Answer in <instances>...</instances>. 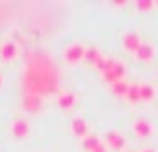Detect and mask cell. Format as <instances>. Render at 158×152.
I'll return each mask as SVG.
<instances>
[{
    "label": "cell",
    "instance_id": "30bf717a",
    "mask_svg": "<svg viewBox=\"0 0 158 152\" xmlns=\"http://www.w3.org/2000/svg\"><path fill=\"white\" fill-rule=\"evenodd\" d=\"M18 56V46L12 40H6V42L0 44V60L2 62H12V60Z\"/></svg>",
    "mask_w": 158,
    "mask_h": 152
},
{
    "label": "cell",
    "instance_id": "5b68a950",
    "mask_svg": "<svg viewBox=\"0 0 158 152\" xmlns=\"http://www.w3.org/2000/svg\"><path fill=\"white\" fill-rule=\"evenodd\" d=\"M10 134L16 140L28 138V134H30V122H28L26 118H14V120L10 122Z\"/></svg>",
    "mask_w": 158,
    "mask_h": 152
},
{
    "label": "cell",
    "instance_id": "277c9868",
    "mask_svg": "<svg viewBox=\"0 0 158 152\" xmlns=\"http://www.w3.org/2000/svg\"><path fill=\"white\" fill-rule=\"evenodd\" d=\"M102 142H104L110 150H116V152H122L124 146H126V138H124V134L120 132V130H106Z\"/></svg>",
    "mask_w": 158,
    "mask_h": 152
},
{
    "label": "cell",
    "instance_id": "6da1fadb",
    "mask_svg": "<svg viewBox=\"0 0 158 152\" xmlns=\"http://www.w3.org/2000/svg\"><path fill=\"white\" fill-rule=\"evenodd\" d=\"M56 84H58V74L48 60H36L24 72V88H26V94L46 96V94H52L56 90Z\"/></svg>",
    "mask_w": 158,
    "mask_h": 152
},
{
    "label": "cell",
    "instance_id": "7402d4cb",
    "mask_svg": "<svg viewBox=\"0 0 158 152\" xmlns=\"http://www.w3.org/2000/svg\"><path fill=\"white\" fill-rule=\"evenodd\" d=\"M156 8H158V0H156Z\"/></svg>",
    "mask_w": 158,
    "mask_h": 152
},
{
    "label": "cell",
    "instance_id": "8fae6325",
    "mask_svg": "<svg viewBox=\"0 0 158 152\" xmlns=\"http://www.w3.org/2000/svg\"><path fill=\"white\" fill-rule=\"evenodd\" d=\"M154 54H156V48L152 46L150 42H142V44H140V48L134 52L136 60H140V62H150V60L154 58Z\"/></svg>",
    "mask_w": 158,
    "mask_h": 152
},
{
    "label": "cell",
    "instance_id": "ffe728a7",
    "mask_svg": "<svg viewBox=\"0 0 158 152\" xmlns=\"http://www.w3.org/2000/svg\"><path fill=\"white\" fill-rule=\"evenodd\" d=\"M140 152H156V150H152V148H142Z\"/></svg>",
    "mask_w": 158,
    "mask_h": 152
},
{
    "label": "cell",
    "instance_id": "5bb4252c",
    "mask_svg": "<svg viewBox=\"0 0 158 152\" xmlns=\"http://www.w3.org/2000/svg\"><path fill=\"white\" fill-rule=\"evenodd\" d=\"M154 96H156V88L152 84H148V82L140 84V100L150 102V100H154Z\"/></svg>",
    "mask_w": 158,
    "mask_h": 152
},
{
    "label": "cell",
    "instance_id": "7c38bea8",
    "mask_svg": "<svg viewBox=\"0 0 158 152\" xmlns=\"http://www.w3.org/2000/svg\"><path fill=\"white\" fill-rule=\"evenodd\" d=\"M58 106H60L62 110H72L74 106H76V94L74 92H60L58 94Z\"/></svg>",
    "mask_w": 158,
    "mask_h": 152
},
{
    "label": "cell",
    "instance_id": "d6986e66",
    "mask_svg": "<svg viewBox=\"0 0 158 152\" xmlns=\"http://www.w3.org/2000/svg\"><path fill=\"white\" fill-rule=\"evenodd\" d=\"M94 152H108V146L104 144V142H102V144H100V146H98V148H96V150H94Z\"/></svg>",
    "mask_w": 158,
    "mask_h": 152
},
{
    "label": "cell",
    "instance_id": "4fadbf2b",
    "mask_svg": "<svg viewBox=\"0 0 158 152\" xmlns=\"http://www.w3.org/2000/svg\"><path fill=\"white\" fill-rule=\"evenodd\" d=\"M100 144H102V138L96 136V134H88L86 138H82V140H80V146H82L86 152H94Z\"/></svg>",
    "mask_w": 158,
    "mask_h": 152
},
{
    "label": "cell",
    "instance_id": "ac0fdd59",
    "mask_svg": "<svg viewBox=\"0 0 158 152\" xmlns=\"http://www.w3.org/2000/svg\"><path fill=\"white\" fill-rule=\"evenodd\" d=\"M112 4H114L116 8H122V6H126L128 2H126V0H118V2H112Z\"/></svg>",
    "mask_w": 158,
    "mask_h": 152
},
{
    "label": "cell",
    "instance_id": "8992f818",
    "mask_svg": "<svg viewBox=\"0 0 158 152\" xmlns=\"http://www.w3.org/2000/svg\"><path fill=\"white\" fill-rule=\"evenodd\" d=\"M22 108L28 114H38L42 110V96H38V94H24Z\"/></svg>",
    "mask_w": 158,
    "mask_h": 152
},
{
    "label": "cell",
    "instance_id": "44dd1931",
    "mask_svg": "<svg viewBox=\"0 0 158 152\" xmlns=\"http://www.w3.org/2000/svg\"><path fill=\"white\" fill-rule=\"evenodd\" d=\"M0 86H2V74H0Z\"/></svg>",
    "mask_w": 158,
    "mask_h": 152
},
{
    "label": "cell",
    "instance_id": "9c48e42d",
    "mask_svg": "<svg viewBox=\"0 0 158 152\" xmlns=\"http://www.w3.org/2000/svg\"><path fill=\"white\" fill-rule=\"evenodd\" d=\"M140 44H142V40H140L138 32H126V34L122 36V48L126 52H130V54H134V52L138 50Z\"/></svg>",
    "mask_w": 158,
    "mask_h": 152
},
{
    "label": "cell",
    "instance_id": "ba28073f",
    "mask_svg": "<svg viewBox=\"0 0 158 152\" xmlns=\"http://www.w3.org/2000/svg\"><path fill=\"white\" fill-rule=\"evenodd\" d=\"M70 132H72L76 138H80V140L86 138L90 134L88 132V122H86L82 116H74L72 120H70Z\"/></svg>",
    "mask_w": 158,
    "mask_h": 152
},
{
    "label": "cell",
    "instance_id": "7a4b0ae2",
    "mask_svg": "<svg viewBox=\"0 0 158 152\" xmlns=\"http://www.w3.org/2000/svg\"><path fill=\"white\" fill-rule=\"evenodd\" d=\"M102 74V80L106 82V84H116V82L120 80H126V66H124L122 62H118L116 58H106L104 62V70L100 72Z\"/></svg>",
    "mask_w": 158,
    "mask_h": 152
},
{
    "label": "cell",
    "instance_id": "52a82bcc",
    "mask_svg": "<svg viewBox=\"0 0 158 152\" xmlns=\"http://www.w3.org/2000/svg\"><path fill=\"white\" fill-rule=\"evenodd\" d=\"M132 132H134L136 138H150L152 132H154V128H152V124L146 118H136V120L132 122Z\"/></svg>",
    "mask_w": 158,
    "mask_h": 152
},
{
    "label": "cell",
    "instance_id": "2e32d148",
    "mask_svg": "<svg viewBox=\"0 0 158 152\" xmlns=\"http://www.w3.org/2000/svg\"><path fill=\"white\" fill-rule=\"evenodd\" d=\"M126 100H128V102H132V104L140 102V84H130V86H128Z\"/></svg>",
    "mask_w": 158,
    "mask_h": 152
},
{
    "label": "cell",
    "instance_id": "e0dca14e",
    "mask_svg": "<svg viewBox=\"0 0 158 152\" xmlns=\"http://www.w3.org/2000/svg\"><path fill=\"white\" fill-rule=\"evenodd\" d=\"M134 8L138 12H150V10H154V8H156V2H154V0H136Z\"/></svg>",
    "mask_w": 158,
    "mask_h": 152
},
{
    "label": "cell",
    "instance_id": "9a60e30c",
    "mask_svg": "<svg viewBox=\"0 0 158 152\" xmlns=\"http://www.w3.org/2000/svg\"><path fill=\"white\" fill-rule=\"evenodd\" d=\"M128 86H130V84H128L126 80H120V82H116V84H112L110 90H112V94H114L116 98H126Z\"/></svg>",
    "mask_w": 158,
    "mask_h": 152
},
{
    "label": "cell",
    "instance_id": "3957f363",
    "mask_svg": "<svg viewBox=\"0 0 158 152\" xmlns=\"http://www.w3.org/2000/svg\"><path fill=\"white\" fill-rule=\"evenodd\" d=\"M84 54H86V46L80 42H72L62 50V58H64L66 64H78L84 60Z\"/></svg>",
    "mask_w": 158,
    "mask_h": 152
}]
</instances>
